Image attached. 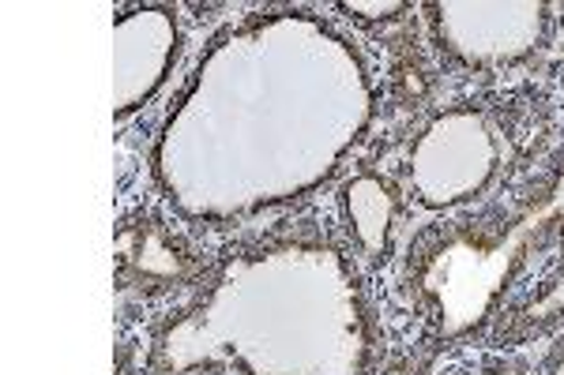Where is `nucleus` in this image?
<instances>
[{
    "label": "nucleus",
    "mask_w": 564,
    "mask_h": 375,
    "mask_svg": "<svg viewBox=\"0 0 564 375\" xmlns=\"http://www.w3.org/2000/svg\"><path fill=\"white\" fill-rule=\"evenodd\" d=\"M377 117L350 34L308 8L226 23L199 53L151 143V180L177 218L257 222L339 177Z\"/></svg>",
    "instance_id": "1"
},
{
    "label": "nucleus",
    "mask_w": 564,
    "mask_h": 375,
    "mask_svg": "<svg viewBox=\"0 0 564 375\" xmlns=\"http://www.w3.org/2000/svg\"><path fill=\"white\" fill-rule=\"evenodd\" d=\"M148 375H377L380 323L347 241L282 225L234 241L148 331Z\"/></svg>",
    "instance_id": "2"
},
{
    "label": "nucleus",
    "mask_w": 564,
    "mask_h": 375,
    "mask_svg": "<svg viewBox=\"0 0 564 375\" xmlns=\"http://www.w3.org/2000/svg\"><path fill=\"white\" fill-rule=\"evenodd\" d=\"M403 289L433 350L470 338L520 350L564 331V151L516 203L425 225L406 249Z\"/></svg>",
    "instance_id": "3"
},
{
    "label": "nucleus",
    "mask_w": 564,
    "mask_h": 375,
    "mask_svg": "<svg viewBox=\"0 0 564 375\" xmlns=\"http://www.w3.org/2000/svg\"><path fill=\"white\" fill-rule=\"evenodd\" d=\"M523 109L516 102H456L417 128L403 158V185L417 207L459 214L489 199L527 151Z\"/></svg>",
    "instance_id": "4"
},
{
    "label": "nucleus",
    "mask_w": 564,
    "mask_h": 375,
    "mask_svg": "<svg viewBox=\"0 0 564 375\" xmlns=\"http://www.w3.org/2000/svg\"><path fill=\"white\" fill-rule=\"evenodd\" d=\"M557 8L542 0H441L430 4L433 45L456 68L512 71L553 45Z\"/></svg>",
    "instance_id": "5"
},
{
    "label": "nucleus",
    "mask_w": 564,
    "mask_h": 375,
    "mask_svg": "<svg viewBox=\"0 0 564 375\" xmlns=\"http://www.w3.org/2000/svg\"><path fill=\"white\" fill-rule=\"evenodd\" d=\"M181 57V20L177 8L140 4L124 8L113 20V76H117V106L113 121L129 124L140 109H148L170 71Z\"/></svg>",
    "instance_id": "6"
},
{
    "label": "nucleus",
    "mask_w": 564,
    "mask_h": 375,
    "mask_svg": "<svg viewBox=\"0 0 564 375\" xmlns=\"http://www.w3.org/2000/svg\"><path fill=\"white\" fill-rule=\"evenodd\" d=\"M117 286L140 297H162V293H193L212 260L177 230L170 218L135 210L117 225Z\"/></svg>",
    "instance_id": "7"
},
{
    "label": "nucleus",
    "mask_w": 564,
    "mask_h": 375,
    "mask_svg": "<svg viewBox=\"0 0 564 375\" xmlns=\"http://www.w3.org/2000/svg\"><path fill=\"white\" fill-rule=\"evenodd\" d=\"M403 218V191L377 169H358L339 188V222L347 230L350 252L361 263H380L391 255V241Z\"/></svg>",
    "instance_id": "8"
},
{
    "label": "nucleus",
    "mask_w": 564,
    "mask_h": 375,
    "mask_svg": "<svg viewBox=\"0 0 564 375\" xmlns=\"http://www.w3.org/2000/svg\"><path fill=\"white\" fill-rule=\"evenodd\" d=\"M456 375H531V364L523 356H489L481 361L478 368H467V372H456Z\"/></svg>",
    "instance_id": "9"
},
{
    "label": "nucleus",
    "mask_w": 564,
    "mask_h": 375,
    "mask_svg": "<svg viewBox=\"0 0 564 375\" xmlns=\"http://www.w3.org/2000/svg\"><path fill=\"white\" fill-rule=\"evenodd\" d=\"M339 12H347V15H358V20H369V23H380V20H399V15H406L411 12V4H339Z\"/></svg>",
    "instance_id": "10"
},
{
    "label": "nucleus",
    "mask_w": 564,
    "mask_h": 375,
    "mask_svg": "<svg viewBox=\"0 0 564 375\" xmlns=\"http://www.w3.org/2000/svg\"><path fill=\"white\" fill-rule=\"evenodd\" d=\"M542 375H564V334H561V342L550 350V356H545Z\"/></svg>",
    "instance_id": "11"
},
{
    "label": "nucleus",
    "mask_w": 564,
    "mask_h": 375,
    "mask_svg": "<svg viewBox=\"0 0 564 375\" xmlns=\"http://www.w3.org/2000/svg\"><path fill=\"white\" fill-rule=\"evenodd\" d=\"M557 12H561V15H557V23H561V26H564V4H561V8H557Z\"/></svg>",
    "instance_id": "12"
}]
</instances>
